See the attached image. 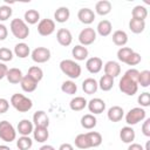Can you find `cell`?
Instances as JSON below:
<instances>
[{
	"instance_id": "6da1fadb",
	"label": "cell",
	"mask_w": 150,
	"mask_h": 150,
	"mask_svg": "<svg viewBox=\"0 0 150 150\" xmlns=\"http://www.w3.org/2000/svg\"><path fill=\"white\" fill-rule=\"evenodd\" d=\"M138 75H139V70L135 68L128 69L120 80L118 83L120 90L128 96L135 95L138 90Z\"/></svg>"
},
{
	"instance_id": "7a4b0ae2",
	"label": "cell",
	"mask_w": 150,
	"mask_h": 150,
	"mask_svg": "<svg viewBox=\"0 0 150 150\" xmlns=\"http://www.w3.org/2000/svg\"><path fill=\"white\" fill-rule=\"evenodd\" d=\"M11 104L19 112H27L33 107L32 100L29 97L25 96L23 94H19V93L12 95V97H11Z\"/></svg>"
},
{
	"instance_id": "3957f363",
	"label": "cell",
	"mask_w": 150,
	"mask_h": 150,
	"mask_svg": "<svg viewBox=\"0 0 150 150\" xmlns=\"http://www.w3.org/2000/svg\"><path fill=\"white\" fill-rule=\"evenodd\" d=\"M60 69L69 79H77V77H80L81 71H82L81 66L77 62H75L74 60H69V59L62 60L60 62Z\"/></svg>"
},
{
	"instance_id": "277c9868",
	"label": "cell",
	"mask_w": 150,
	"mask_h": 150,
	"mask_svg": "<svg viewBox=\"0 0 150 150\" xmlns=\"http://www.w3.org/2000/svg\"><path fill=\"white\" fill-rule=\"evenodd\" d=\"M9 28H11V32L12 34L16 38V39H20V40H23L26 38H28L29 35V28H28V25L25 22V20L22 19H13L11 21V25H9Z\"/></svg>"
},
{
	"instance_id": "5b68a950",
	"label": "cell",
	"mask_w": 150,
	"mask_h": 150,
	"mask_svg": "<svg viewBox=\"0 0 150 150\" xmlns=\"http://www.w3.org/2000/svg\"><path fill=\"white\" fill-rule=\"evenodd\" d=\"M0 138L7 143H11L16 138V130L8 121L0 122Z\"/></svg>"
},
{
	"instance_id": "8992f818",
	"label": "cell",
	"mask_w": 150,
	"mask_h": 150,
	"mask_svg": "<svg viewBox=\"0 0 150 150\" xmlns=\"http://www.w3.org/2000/svg\"><path fill=\"white\" fill-rule=\"evenodd\" d=\"M145 110L141 107H135L132 109H130L127 115H125V122L128 125H135L138 122H142L143 120H145Z\"/></svg>"
},
{
	"instance_id": "52a82bcc",
	"label": "cell",
	"mask_w": 150,
	"mask_h": 150,
	"mask_svg": "<svg viewBox=\"0 0 150 150\" xmlns=\"http://www.w3.org/2000/svg\"><path fill=\"white\" fill-rule=\"evenodd\" d=\"M55 30V21L52 19H42L38 23V33L41 36H48Z\"/></svg>"
},
{
	"instance_id": "ba28073f",
	"label": "cell",
	"mask_w": 150,
	"mask_h": 150,
	"mask_svg": "<svg viewBox=\"0 0 150 150\" xmlns=\"http://www.w3.org/2000/svg\"><path fill=\"white\" fill-rule=\"evenodd\" d=\"M96 40V32L94 30V28L87 27L83 28L80 34H79V41L81 43V46H89L91 43H94Z\"/></svg>"
},
{
	"instance_id": "9c48e42d",
	"label": "cell",
	"mask_w": 150,
	"mask_h": 150,
	"mask_svg": "<svg viewBox=\"0 0 150 150\" xmlns=\"http://www.w3.org/2000/svg\"><path fill=\"white\" fill-rule=\"evenodd\" d=\"M32 60L36 63H45L47 61H49L50 59V50L46 47H36L32 54Z\"/></svg>"
},
{
	"instance_id": "30bf717a",
	"label": "cell",
	"mask_w": 150,
	"mask_h": 150,
	"mask_svg": "<svg viewBox=\"0 0 150 150\" xmlns=\"http://www.w3.org/2000/svg\"><path fill=\"white\" fill-rule=\"evenodd\" d=\"M87 107H88L89 111L93 112L94 115L95 114H102L105 109V102L100 97H95V98H91L87 103Z\"/></svg>"
},
{
	"instance_id": "8fae6325",
	"label": "cell",
	"mask_w": 150,
	"mask_h": 150,
	"mask_svg": "<svg viewBox=\"0 0 150 150\" xmlns=\"http://www.w3.org/2000/svg\"><path fill=\"white\" fill-rule=\"evenodd\" d=\"M77 19L84 25H90L95 20V13L88 7H83L77 12Z\"/></svg>"
},
{
	"instance_id": "7c38bea8",
	"label": "cell",
	"mask_w": 150,
	"mask_h": 150,
	"mask_svg": "<svg viewBox=\"0 0 150 150\" xmlns=\"http://www.w3.org/2000/svg\"><path fill=\"white\" fill-rule=\"evenodd\" d=\"M56 40H57V42L61 46L67 47V46H69L71 43L73 35H71V33H70L69 29H67V28H60L56 32Z\"/></svg>"
},
{
	"instance_id": "4fadbf2b",
	"label": "cell",
	"mask_w": 150,
	"mask_h": 150,
	"mask_svg": "<svg viewBox=\"0 0 150 150\" xmlns=\"http://www.w3.org/2000/svg\"><path fill=\"white\" fill-rule=\"evenodd\" d=\"M86 68L89 73L91 74H97L101 71V69L103 68V62L100 57L97 56H93V57H89L86 62Z\"/></svg>"
},
{
	"instance_id": "5bb4252c",
	"label": "cell",
	"mask_w": 150,
	"mask_h": 150,
	"mask_svg": "<svg viewBox=\"0 0 150 150\" xmlns=\"http://www.w3.org/2000/svg\"><path fill=\"white\" fill-rule=\"evenodd\" d=\"M33 123L35 127L48 128L49 125V117L43 110H38L33 115Z\"/></svg>"
},
{
	"instance_id": "9a60e30c",
	"label": "cell",
	"mask_w": 150,
	"mask_h": 150,
	"mask_svg": "<svg viewBox=\"0 0 150 150\" xmlns=\"http://www.w3.org/2000/svg\"><path fill=\"white\" fill-rule=\"evenodd\" d=\"M103 69H104V74L105 75H109V76H111L114 79L117 77L121 74V66L116 61H108V62H105V64L103 66Z\"/></svg>"
},
{
	"instance_id": "2e32d148",
	"label": "cell",
	"mask_w": 150,
	"mask_h": 150,
	"mask_svg": "<svg viewBox=\"0 0 150 150\" xmlns=\"http://www.w3.org/2000/svg\"><path fill=\"white\" fill-rule=\"evenodd\" d=\"M107 116L110 122H120L124 116V110L120 105H112L111 108H109Z\"/></svg>"
},
{
	"instance_id": "e0dca14e",
	"label": "cell",
	"mask_w": 150,
	"mask_h": 150,
	"mask_svg": "<svg viewBox=\"0 0 150 150\" xmlns=\"http://www.w3.org/2000/svg\"><path fill=\"white\" fill-rule=\"evenodd\" d=\"M136 137V134H135V130L130 127V125H127V127H123L121 130H120V138L123 143H127V144H130L134 142Z\"/></svg>"
},
{
	"instance_id": "ac0fdd59",
	"label": "cell",
	"mask_w": 150,
	"mask_h": 150,
	"mask_svg": "<svg viewBox=\"0 0 150 150\" xmlns=\"http://www.w3.org/2000/svg\"><path fill=\"white\" fill-rule=\"evenodd\" d=\"M34 130V127H33V122H30L29 120L27 118H23L19 122L18 124V128H16V131L21 135V136H29V134H32Z\"/></svg>"
},
{
	"instance_id": "d6986e66",
	"label": "cell",
	"mask_w": 150,
	"mask_h": 150,
	"mask_svg": "<svg viewBox=\"0 0 150 150\" xmlns=\"http://www.w3.org/2000/svg\"><path fill=\"white\" fill-rule=\"evenodd\" d=\"M82 89H83V91H84L86 94L93 95V94H95V93L97 91V89H98V83H97V81H96L95 79L88 77V79H86V80L82 82Z\"/></svg>"
},
{
	"instance_id": "ffe728a7",
	"label": "cell",
	"mask_w": 150,
	"mask_h": 150,
	"mask_svg": "<svg viewBox=\"0 0 150 150\" xmlns=\"http://www.w3.org/2000/svg\"><path fill=\"white\" fill-rule=\"evenodd\" d=\"M23 75H22V71L19 69V68H11L8 69L7 74H6V79L9 83L12 84H18L21 82Z\"/></svg>"
},
{
	"instance_id": "44dd1931",
	"label": "cell",
	"mask_w": 150,
	"mask_h": 150,
	"mask_svg": "<svg viewBox=\"0 0 150 150\" xmlns=\"http://www.w3.org/2000/svg\"><path fill=\"white\" fill-rule=\"evenodd\" d=\"M70 16V11L68 7H64V6H61L59 7L55 13H54V19L56 22L59 23H63V22H67L68 19Z\"/></svg>"
},
{
	"instance_id": "7402d4cb",
	"label": "cell",
	"mask_w": 150,
	"mask_h": 150,
	"mask_svg": "<svg viewBox=\"0 0 150 150\" xmlns=\"http://www.w3.org/2000/svg\"><path fill=\"white\" fill-rule=\"evenodd\" d=\"M20 86H21V88H22L23 91H26V93H33L36 89V87H38V82H35L28 75H23V77H22V80L20 82Z\"/></svg>"
},
{
	"instance_id": "603a6c76",
	"label": "cell",
	"mask_w": 150,
	"mask_h": 150,
	"mask_svg": "<svg viewBox=\"0 0 150 150\" xmlns=\"http://www.w3.org/2000/svg\"><path fill=\"white\" fill-rule=\"evenodd\" d=\"M33 136L34 139L38 143H45L48 137H49V131L48 128H41V127H35V129L33 130Z\"/></svg>"
},
{
	"instance_id": "cb8c5ba5",
	"label": "cell",
	"mask_w": 150,
	"mask_h": 150,
	"mask_svg": "<svg viewBox=\"0 0 150 150\" xmlns=\"http://www.w3.org/2000/svg\"><path fill=\"white\" fill-rule=\"evenodd\" d=\"M95 12L98 14V15H107L111 12V2L108 1V0H101V1H97L96 5H95Z\"/></svg>"
},
{
	"instance_id": "d4e9b609",
	"label": "cell",
	"mask_w": 150,
	"mask_h": 150,
	"mask_svg": "<svg viewBox=\"0 0 150 150\" xmlns=\"http://www.w3.org/2000/svg\"><path fill=\"white\" fill-rule=\"evenodd\" d=\"M71 54H73V56H74L75 60H77V61H84L88 57L89 52H88L87 47L81 46V45H77V46L73 47Z\"/></svg>"
},
{
	"instance_id": "484cf974",
	"label": "cell",
	"mask_w": 150,
	"mask_h": 150,
	"mask_svg": "<svg viewBox=\"0 0 150 150\" xmlns=\"http://www.w3.org/2000/svg\"><path fill=\"white\" fill-rule=\"evenodd\" d=\"M87 100L82 96H75L74 98L70 100V103H69V107L73 111H81L83 110L86 107H87Z\"/></svg>"
},
{
	"instance_id": "4316f807",
	"label": "cell",
	"mask_w": 150,
	"mask_h": 150,
	"mask_svg": "<svg viewBox=\"0 0 150 150\" xmlns=\"http://www.w3.org/2000/svg\"><path fill=\"white\" fill-rule=\"evenodd\" d=\"M96 29L101 36H108V35H110V33L112 30V25L109 20H101L97 23Z\"/></svg>"
},
{
	"instance_id": "83f0119b",
	"label": "cell",
	"mask_w": 150,
	"mask_h": 150,
	"mask_svg": "<svg viewBox=\"0 0 150 150\" xmlns=\"http://www.w3.org/2000/svg\"><path fill=\"white\" fill-rule=\"evenodd\" d=\"M96 124H97V120L93 114H86L81 117V125L87 130L94 129Z\"/></svg>"
},
{
	"instance_id": "f1b7e54d",
	"label": "cell",
	"mask_w": 150,
	"mask_h": 150,
	"mask_svg": "<svg viewBox=\"0 0 150 150\" xmlns=\"http://www.w3.org/2000/svg\"><path fill=\"white\" fill-rule=\"evenodd\" d=\"M112 42L116 46L123 47L128 42V34L124 30H120V29L118 30H115L112 33Z\"/></svg>"
},
{
	"instance_id": "f546056e",
	"label": "cell",
	"mask_w": 150,
	"mask_h": 150,
	"mask_svg": "<svg viewBox=\"0 0 150 150\" xmlns=\"http://www.w3.org/2000/svg\"><path fill=\"white\" fill-rule=\"evenodd\" d=\"M129 29L135 34H139L145 29V21L131 18L129 21Z\"/></svg>"
},
{
	"instance_id": "4dcf8cb0",
	"label": "cell",
	"mask_w": 150,
	"mask_h": 150,
	"mask_svg": "<svg viewBox=\"0 0 150 150\" xmlns=\"http://www.w3.org/2000/svg\"><path fill=\"white\" fill-rule=\"evenodd\" d=\"M87 135V138H88V142H89V145L90 148H96V146H100L101 143H102V135L97 131H89V132H86Z\"/></svg>"
},
{
	"instance_id": "1f68e13d",
	"label": "cell",
	"mask_w": 150,
	"mask_h": 150,
	"mask_svg": "<svg viewBox=\"0 0 150 150\" xmlns=\"http://www.w3.org/2000/svg\"><path fill=\"white\" fill-rule=\"evenodd\" d=\"M25 22L29 25H35L40 21V13L36 9H27L23 15Z\"/></svg>"
},
{
	"instance_id": "d6a6232c",
	"label": "cell",
	"mask_w": 150,
	"mask_h": 150,
	"mask_svg": "<svg viewBox=\"0 0 150 150\" xmlns=\"http://www.w3.org/2000/svg\"><path fill=\"white\" fill-rule=\"evenodd\" d=\"M14 54L20 57V59H25L27 57L29 54H30V49L28 47L27 43L25 42H20V43H16L15 47H14Z\"/></svg>"
},
{
	"instance_id": "836d02e7",
	"label": "cell",
	"mask_w": 150,
	"mask_h": 150,
	"mask_svg": "<svg viewBox=\"0 0 150 150\" xmlns=\"http://www.w3.org/2000/svg\"><path fill=\"white\" fill-rule=\"evenodd\" d=\"M146 16H148V9L142 5L135 6L131 11V18L132 19H138V20H144L145 21Z\"/></svg>"
},
{
	"instance_id": "e575fe53",
	"label": "cell",
	"mask_w": 150,
	"mask_h": 150,
	"mask_svg": "<svg viewBox=\"0 0 150 150\" xmlns=\"http://www.w3.org/2000/svg\"><path fill=\"white\" fill-rule=\"evenodd\" d=\"M97 83H98V87L103 91H109L114 87V77L104 74L103 76H101V79H100V81Z\"/></svg>"
},
{
	"instance_id": "d590c367",
	"label": "cell",
	"mask_w": 150,
	"mask_h": 150,
	"mask_svg": "<svg viewBox=\"0 0 150 150\" xmlns=\"http://www.w3.org/2000/svg\"><path fill=\"white\" fill-rule=\"evenodd\" d=\"M27 75L29 76V77H32L35 82H40L41 80H42V77H43V71H42V69L40 68V67H38V66H32V67H29V69H28V71H27Z\"/></svg>"
},
{
	"instance_id": "8d00e7d4",
	"label": "cell",
	"mask_w": 150,
	"mask_h": 150,
	"mask_svg": "<svg viewBox=\"0 0 150 150\" xmlns=\"http://www.w3.org/2000/svg\"><path fill=\"white\" fill-rule=\"evenodd\" d=\"M61 90L64 93V94H68V95H74L76 94L77 91V86L74 81L71 80H68V81H64L62 84H61Z\"/></svg>"
},
{
	"instance_id": "74e56055",
	"label": "cell",
	"mask_w": 150,
	"mask_h": 150,
	"mask_svg": "<svg viewBox=\"0 0 150 150\" xmlns=\"http://www.w3.org/2000/svg\"><path fill=\"white\" fill-rule=\"evenodd\" d=\"M16 146L19 150H29L33 146V141L29 136H21L16 141Z\"/></svg>"
},
{
	"instance_id": "f35d334b",
	"label": "cell",
	"mask_w": 150,
	"mask_h": 150,
	"mask_svg": "<svg viewBox=\"0 0 150 150\" xmlns=\"http://www.w3.org/2000/svg\"><path fill=\"white\" fill-rule=\"evenodd\" d=\"M75 146L79 148V149H82V150L90 148L86 134H79V135L75 137Z\"/></svg>"
},
{
	"instance_id": "ab89813d",
	"label": "cell",
	"mask_w": 150,
	"mask_h": 150,
	"mask_svg": "<svg viewBox=\"0 0 150 150\" xmlns=\"http://www.w3.org/2000/svg\"><path fill=\"white\" fill-rule=\"evenodd\" d=\"M132 52H134V50H132L130 47H121V48L117 50V59H118V61L125 63L127 60L129 59V56L132 54Z\"/></svg>"
},
{
	"instance_id": "60d3db41",
	"label": "cell",
	"mask_w": 150,
	"mask_h": 150,
	"mask_svg": "<svg viewBox=\"0 0 150 150\" xmlns=\"http://www.w3.org/2000/svg\"><path fill=\"white\" fill-rule=\"evenodd\" d=\"M138 86L148 88L150 86V70H142L138 75Z\"/></svg>"
},
{
	"instance_id": "b9f144b4",
	"label": "cell",
	"mask_w": 150,
	"mask_h": 150,
	"mask_svg": "<svg viewBox=\"0 0 150 150\" xmlns=\"http://www.w3.org/2000/svg\"><path fill=\"white\" fill-rule=\"evenodd\" d=\"M12 59H13V52L9 48L1 47L0 48V61L8 62V61H12Z\"/></svg>"
},
{
	"instance_id": "7bdbcfd3",
	"label": "cell",
	"mask_w": 150,
	"mask_h": 150,
	"mask_svg": "<svg viewBox=\"0 0 150 150\" xmlns=\"http://www.w3.org/2000/svg\"><path fill=\"white\" fill-rule=\"evenodd\" d=\"M12 8L7 5H2L0 6V21H6L12 16Z\"/></svg>"
},
{
	"instance_id": "ee69618b",
	"label": "cell",
	"mask_w": 150,
	"mask_h": 150,
	"mask_svg": "<svg viewBox=\"0 0 150 150\" xmlns=\"http://www.w3.org/2000/svg\"><path fill=\"white\" fill-rule=\"evenodd\" d=\"M137 101H138V104L141 105V108L149 107V105H150V94H149L148 91L142 93V94L138 96Z\"/></svg>"
},
{
	"instance_id": "f6af8a7d",
	"label": "cell",
	"mask_w": 150,
	"mask_h": 150,
	"mask_svg": "<svg viewBox=\"0 0 150 150\" xmlns=\"http://www.w3.org/2000/svg\"><path fill=\"white\" fill-rule=\"evenodd\" d=\"M141 60H142V56L138 54V53H136V52H132V54L129 56V59L127 60V64L128 66H136V64H138L139 62H141Z\"/></svg>"
},
{
	"instance_id": "bcb514c9",
	"label": "cell",
	"mask_w": 150,
	"mask_h": 150,
	"mask_svg": "<svg viewBox=\"0 0 150 150\" xmlns=\"http://www.w3.org/2000/svg\"><path fill=\"white\" fill-rule=\"evenodd\" d=\"M142 132L144 136L150 137V118H145L142 124Z\"/></svg>"
},
{
	"instance_id": "7dc6e473",
	"label": "cell",
	"mask_w": 150,
	"mask_h": 150,
	"mask_svg": "<svg viewBox=\"0 0 150 150\" xmlns=\"http://www.w3.org/2000/svg\"><path fill=\"white\" fill-rule=\"evenodd\" d=\"M9 109V102L4 98V97H0V114H5L7 112Z\"/></svg>"
},
{
	"instance_id": "c3c4849f",
	"label": "cell",
	"mask_w": 150,
	"mask_h": 150,
	"mask_svg": "<svg viewBox=\"0 0 150 150\" xmlns=\"http://www.w3.org/2000/svg\"><path fill=\"white\" fill-rule=\"evenodd\" d=\"M8 36V29L5 25L0 23V41H4Z\"/></svg>"
},
{
	"instance_id": "681fc988",
	"label": "cell",
	"mask_w": 150,
	"mask_h": 150,
	"mask_svg": "<svg viewBox=\"0 0 150 150\" xmlns=\"http://www.w3.org/2000/svg\"><path fill=\"white\" fill-rule=\"evenodd\" d=\"M8 71L7 66L4 62H0V80H2L4 77H6V74Z\"/></svg>"
},
{
	"instance_id": "f907efd6",
	"label": "cell",
	"mask_w": 150,
	"mask_h": 150,
	"mask_svg": "<svg viewBox=\"0 0 150 150\" xmlns=\"http://www.w3.org/2000/svg\"><path fill=\"white\" fill-rule=\"evenodd\" d=\"M128 150H144V148L138 143H130L128 146Z\"/></svg>"
},
{
	"instance_id": "816d5d0a",
	"label": "cell",
	"mask_w": 150,
	"mask_h": 150,
	"mask_svg": "<svg viewBox=\"0 0 150 150\" xmlns=\"http://www.w3.org/2000/svg\"><path fill=\"white\" fill-rule=\"evenodd\" d=\"M59 150H74V146L70 143H62L59 146Z\"/></svg>"
},
{
	"instance_id": "f5cc1de1",
	"label": "cell",
	"mask_w": 150,
	"mask_h": 150,
	"mask_svg": "<svg viewBox=\"0 0 150 150\" xmlns=\"http://www.w3.org/2000/svg\"><path fill=\"white\" fill-rule=\"evenodd\" d=\"M39 150H55V148L53 146V145H49V144H45V145H42Z\"/></svg>"
},
{
	"instance_id": "db71d44e",
	"label": "cell",
	"mask_w": 150,
	"mask_h": 150,
	"mask_svg": "<svg viewBox=\"0 0 150 150\" xmlns=\"http://www.w3.org/2000/svg\"><path fill=\"white\" fill-rule=\"evenodd\" d=\"M0 150H11V148L9 146H7V145H0Z\"/></svg>"
},
{
	"instance_id": "11a10c76",
	"label": "cell",
	"mask_w": 150,
	"mask_h": 150,
	"mask_svg": "<svg viewBox=\"0 0 150 150\" xmlns=\"http://www.w3.org/2000/svg\"><path fill=\"white\" fill-rule=\"evenodd\" d=\"M144 150H150V142H149V141L146 142V144H145V148H144Z\"/></svg>"
}]
</instances>
